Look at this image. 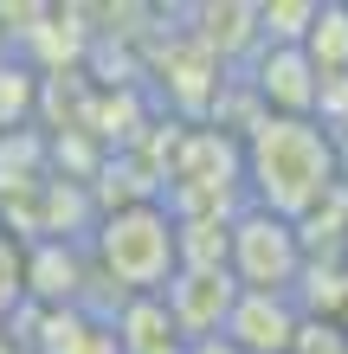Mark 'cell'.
<instances>
[{
  "label": "cell",
  "mask_w": 348,
  "mask_h": 354,
  "mask_svg": "<svg viewBox=\"0 0 348 354\" xmlns=\"http://www.w3.org/2000/svg\"><path fill=\"white\" fill-rule=\"evenodd\" d=\"M239 187L245 206L303 225L336 194V142L316 116H264L239 142Z\"/></svg>",
  "instance_id": "6da1fadb"
},
{
  "label": "cell",
  "mask_w": 348,
  "mask_h": 354,
  "mask_svg": "<svg viewBox=\"0 0 348 354\" xmlns=\"http://www.w3.org/2000/svg\"><path fill=\"white\" fill-rule=\"evenodd\" d=\"M97 270L116 283V297H161L168 277L181 270L174 258V213L161 200H122L97 219L91 232Z\"/></svg>",
  "instance_id": "7a4b0ae2"
},
{
  "label": "cell",
  "mask_w": 348,
  "mask_h": 354,
  "mask_svg": "<svg viewBox=\"0 0 348 354\" xmlns=\"http://www.w3.org/2000/svg\"><path fill=\"white\" fill-rule=\"evenodd\" d=\"M226 277L239 290L297 297V277H303V239H297V225L258 213V206H239V213L226 219Z\"/></svg>",
  "instance_id": "3957f363"
},
{
  "label": "cell",
  "mask_w": 348,
  "mask_h": 354,
  "mask_svg": "<svg viewBox=\"0 0 348 354\" xmlns=\"http://www.w3.org/2000/svg\"><path fill=\"white\" fill-rule=\"evenodd\" d=\"M232 77L258 97L264 116H316V84L322 77L297 46H258Z\"/></svg>",
  "instance_id": "277c9868"
},
{
  "label": "cell",
  "mask_w": 348,
  "mask_h": 354,
  "mask_svg": "<svg viewBox=\"0 0 348 354\" xmlns=\"http://www.w3.org/2000/svg\"><path fill=\"white\" fill-rule=\"evenodd\" d=\"M232 303H239V283L226 270H174L168 290H161V309H168L181 342H213L226 328Z\"/></svg>",
  "instance_id": "5b68a950"
},
{
  "label": "cell",
  "mask_w": 348,
  "mask_h": 354,
  "mask_svg": "<svg viewBox=\"0 0 348 354\" xmlns=\"http://www.w3.org/2000/svg\"><path fill=\"white\" fill-rule=\"evenodd\" d=\"M297 322H303L297 297H264V290H239V303H232L226 328H219V342H226L232 354H291Z\"/></svg>",
  "instance_id": "8992f818"
},
{
  "label": "cell",
  "mask_w": 348,
  "mask_h": 354,
  "mask_svg": "<svg viewBox=\"0 0 348 354\" xmlns=\"http://www.w3.org/2000/svg\"><path fill=\"white\" fill-rule=\"evenodd\" d=\"M297 52L316 65V77H348V0H316V19Z\"/></svg>",
  "instance_id": "52a82bcc"
},
{
  "label": "cell",
  "mask_w": 348,
  "mask_h": 354,
  "mask_svg": "<svg viewBox=\"0 0 348 354\" xmlns=\"http://www.w3.org/2000/svg\"><path fill=\"white\" fill-rule=\"evenodd\" d=\"M310 19H316V0H264L258 7V39L264 46H303Z\"/></svg>",
  "instance_id": "ba28073f"
},
{
  "label": "cell",
  "mask_w": 348,
  "mask_h": 354,
  "mask_svg": "<svg viewBox=\"0 0 348 354\" xmlns=\"http://www.w3.org/2000/svg\"><path fill=\"white\" fill-rule=\"evenodd\" d=\"M291 354H348V328H342L336 316H303Z\"/></svg>",
  "instance_id": "9c48e42d"
},
{
  "label": "cell",
  "mask_w": 348,
  "mask_h": 354,
  "mask_svg": "<svg viewBox=\"0 0 348 354\" xmlns=\"http://www.w3.org/2000/svg\"><path fill=\"white\" fill-rule=\"evenodd\" d=\"M19 303H26V252H19V239L0 232V316H13Z\"/></svg>",
  "instance_id": "30bf717a"
},
{
  "label": "cell",
  "mask_w": 348,
  "mask_h": 354,
  "mask_svg": "<svg viewBox=\"0 0 348 354\" xmlns=\"http://www.w3.org/2000/svg\"><path fill=\"white\" fill-rule=\"evenodd\" d=\"M329 142H336V187H348V129L329 136Z\"/></svg>",
  "instance_id": "8fae6325"
},
{
  "label": "cell",
  "mask_w": 348,
  "mask_h": 354,
  "mask_svg": "<svg viewBox=\"0 0 348 354\" xmlns=\"http://www.w3.org/2000/svg\"><path fill=\"white\" fill-rule=\"evenodd\" d=\"M181 354H232V348H226V342H219V335H213V342H187V348H181Z\"/></svg>",
  "instance_id": "7c38bea8"
}]
</instances>
